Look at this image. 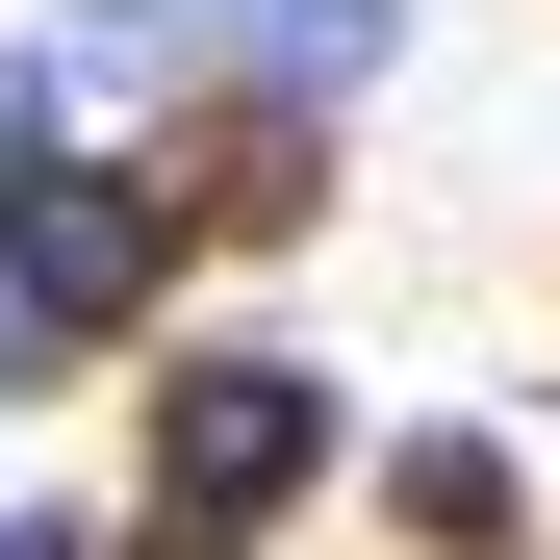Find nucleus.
I'll return each mask as SVG.
<instances>
[{"instance_id":"f257e3e1","label":"nucleus","mask_w":560,"mask_h":560,"mask_svg":"<svg viewBox=\"0 0 560 560\" xmlns=\"http://www.w3.org/2000/svg\"><path fill=\"white\" fill-rule=\"evenodd\" d=\"M306 485H331V383H306V357H153V408H128V535H103V560H255Z\"/></svg>"},{"instance_id":"f03ea898","label":"nucleus","mask_w":560,"mask_h":560,"mask_svg":"<svg viewBox=\"0 0 560 560\" xmlns=\"http://www.w3.org/2000/svg\"><path fill=\"white\" fill-rule=\"evenodd\" d=\"M178 306V205H153V153H51V178H0V383H77V357H128Z\"/></svg>"},{"instance_id":"7ed1b4c3","label":"nucleus","mask_w":560,"mask_h":560,"mask_svg":"<svg viewBox=\"0 0 560 560\" xmlns=\"http://www.w3.org/2000/svg\"><path fill=\"white\" fill-rule=\"evenodd\" d=\"M383 51H408V0H205V103H280V128H331Z\"/></svg>"},{"instance_id":"20e7f679","label":"nucleus","mask_w":560,"mask_h":560,"mask_svg":"<svg viewBox=\"0 0 560 560\" xmlns=\"http://www.w3.org/2000/svg\"><path fill=\"white\" fill-rule=\"evenodd\" d=\"M383 535H408V560H510V535H535L510 433H458V408H433V433H383Z\"/></svg>"},{"instance_id":"39448f33","label":"nucleus","mask_w":560,"mask_h":560,"mask_svg":"<svg viewBox=\"0 0 560 560\" xmlns=\"http://www.w3.org/2000/svg\"><path fill=\"white\" fill-rule=\"evenodd\" d=\"M0 560H103V535H77V510H0Z\"/></svg>"}]
</instances>
